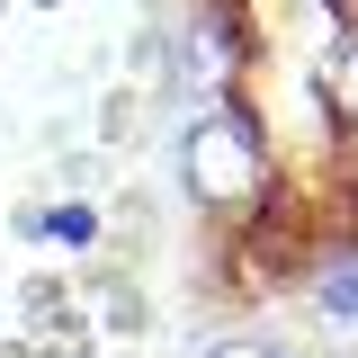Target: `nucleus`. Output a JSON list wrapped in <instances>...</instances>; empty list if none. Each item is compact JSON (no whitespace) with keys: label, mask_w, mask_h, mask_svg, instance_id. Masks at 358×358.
Returning a JSON list of instances; mask_svg holds the SVG:
<instances>
[{"label":"nucleus","mask_w":358,"mask_h":358,"mask_svg":"<svg viewBox=\"0 0 358 358\" xmlns=\"http://www.w3.org/2000/svg\"><path fill=\"white\" fill-rule=\"evenodd\" d=\"M179 188L197 215H260L268 206V134L242 99H215V108H188L179 126Z\"/></svg>","instance_id":"nucleus-1"},{"label":"nucleus","mask_w":358,"mask_h":358,"mask_svg":"<svg viewBox=\"0 0 358 358\" xmlns=\"http://www.w3.org/2000/svg\"><path fill=\"white\" fill-rule=\"evenodd\" d=\"M9 233H18V242H54V251H99L108 215H99L90 197H54V206H18Z\"/></svg>","instance_id":"nucleus-2"},{"label":"nucleus","mask_w":358,"mask_h":358,"mask_svg":"<svg viewBox=\"0 0 358 358\" xmlns=\"http://www.w3.org/2000/svg\"><path fill=\"white\" fill-rule=\"evenodd\" d=\"M305 305L322 331H358V251H322L305 278Z\"/></svg>","instance_id":"nucleus-3"},{"label":"nucleus","mask_w":358,"mask_h":358,"mask_svg":"<svg viewBox=\"0 0 358 358\" xmlns=\"http://www.w3.org/2000/svg\"><path fill=\"white\" fill-rule=\"evenodd\" d=\"M322 99H331V117L358 134V36L331 45V63H322Z\"/></svg>","instance_id":"nucleus-4"},{"label":"nucleus","mask_w":358,"mask_h":358,"mask_svg":"<svg viewBox=\"0 0 358 358\" xmlns=\"http://www.w3.org/2000/svg\"><path fill=\"white\" fill-rule=\"evenodd\" d=\"M197 358H296L287 341H260V331H224V341H206Z\"/></svg>","instance_id":"nucleus-5"},{"label":"nucleus","mask_w":358,"mask_h":358,"mask_svg":"<svg viewBox=\"0 0 358 358\" xmlns=\"http://www.w3.org/2000/svg\"><path fill=\"white\" fill-rule=\"evenodd\" d=\"M36 9H63V0H36Z\"/></svg>","instance_id":"nucleus-6"}]
</instances>
